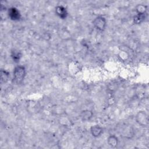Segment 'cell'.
Segmentation results:
<instances>
[{
    "label": "cell",
    "mask_w": 149,
    "mask_h": 149,
    "mask_svg": "<svg viewBox=\"0 0 149 149\" xmlns=\"http://www.w3.org/2000/svg\"><path fill=\"white\" fill-rule=\"evenodd\" d=\"M26 76V69L23 66L18 65L13 70V81L17 84H21Z\"/></svg>",
    "instance_id": "6da1fadb"
},
{
    "label": "cell",
    "mask_w": 149,
    "mask_h": 149,
    "mask_svg": "<svg viewBox=\"0 0 149 149\" xmlns=\"http://www.w3.org/2000/svg\"><path fill=\"white\" fill-rule=\"evenodd\" d=\"M93 24L97 30L100 31H102L105 29L107 22L104 17L97 16L93 21Z\"/></svg>",
    "instance_id": "7a4b0ae2"
},
{
    "label": "cell",
    "mask_w": 149,
    "mask_h": 149,
    "mask_svg": "<svg viewBox=\"0 0 149 149\" xmlns=\"http://www.w3.org/2000/svg\"><path fill=\"white\" fill-rule=\"evenodd\" d=\"M136 122L142 126H146L148 123L147 114L144 111H139L136 116Z\"/></svg>",
    "instance_id": "3957f363"
},
{
    "label": "cell",
    "mask_w": 149,
    "mask_h": 149,
    "mask_svg": "<svg viewBox=\"0 0 149 149\" xmlns=\"http://www.w3.org/2000/svg\"><path fill=\"white\" fill-rule=\"evenodd\" d=\"M8 15L9 17L14 21L19 20L21 18V15L17 9L15 7H11L8 9Z\"/></svg>",
    "instance_id": "277c9868"
},
{
    "label": "cell",
    "mask_w": 149,
    "mask_h": 149,
    "mask_svg": "<svg viewBox=\"0 0 149 149\" xmlns=\"http://www.w3.org/2000/svg\"><path fill=\"white\" fill-rule=\"evenodd\" d=\"M56 15L62 19H65L68 16V12L66 9L63 6H57L55 9Z\"/></svg>",
    "instance_id": "5b68a950"
},
{
    "label": "cell",
    "mask_w": 149,
    "mask_h": 149,
    "mask_svg": "<svg viewBox=\"0 0 149 149\" xmlns=\"http://www.w3.org/2000/svg\"><path fill=\"white\" fill-rule=\"evenodd\" d=\"M102 131H103L102 128L98 125H94V126H91L90 128L91 133L92 136L95 137H97L100 136L101 134V133H102Z\"/></svg>",
    "instance_id": "8992f818"
},
{
    "label": "cell",
    "mask_w": 149,
    "mask_h": 149,
    "mask_svg": "<svg viewBox=\"0 0 149 149\" xmlns=\"http://www.w3.org/2000/svg\"><path fill=\"white\" fill-rule=\"evenodd\" d=\"M122 135L126 138H130L133 135V129L131 126H126L122 131Z\"/></svg>",
    "instance_id": "52a82bcc"
},
{
    "label": "cell",
    "mask_w": 149,
    "mask_h": 149,
    "mask_svg": "<svg viewBox=\"0 0 149 149\" xmlns=\"http://www.w3.org/2000/svg\"><path fill=\"white\" fill-rule=\"evenodd\" d=\"M107 143L110 147L112 148H115L117 146L118 144V137L115 135H111L108 137L107 139Z\"/></svg>",
    "instance_id": "ba28073f"
},
{
    "label": "cell",
    "mask_w": 149,
    "mask_h": 149,
    "mask_svg": "<svg viewBox=\"0 0 149 149\" xmlns=\"http://www.w3.org/2000/svg\"><path fill=\"white\" fill-rule=\"evenodd\" d=\"M93 112L90 110H84L80 113V118L83 120H88L93 116Z\"/></svg>",
    "instance_id": "9c48e42d"
},
{
    "label": "cell",
    "mask_w": 149,
    "mask_h": 149,
    "mask_svg": "<svg viewBox=\"0 0 149 149\" xmlns=\"http://www.w3.org/2000/svg\"><path fill=\"white\" fill-rule=\"evenodd\" d=\"M147 10V6L143 4H138L136 6V11L137 15H145Z\"/></svg>",
    "instance_id": "30bf717a"
},
{
    "label": "cell",
    "mask_w": 149,
    "mask_h": 149,
    "mask_svg": "<svg viewBox=\"0 0 149 149\" xmlns=\"http://www.w3.org/2000/svg\"><path fill=\"white\" fill-rule=\"evenodd\" d=\"M146 18V14L145 15H136L133 18L134 23L136 24H140L142 23Z\"/></svg>",
    "instance_id": "8fae6325"
},
{
    "label": "cell",
    "mask_w": 149,
    "mask_h": 149,
    "mask_svg": "<svg viewBox=\"0 0 149 149\" xmlns=\"http://www.w3.org/2000/svg\"><path fill=\"white\" fill-rule=\"evenodd\" d=\"M12 59L13 60L14 62H18L20 59V57H21V53L18 51H16V50H14L12 52Z\"/></svg>",
    "instance_id": "7c38bea8"
},
{
    "label": "cell",
    "mask_w": 149,
    "mask_h": 149,
    "mask_svg": "<svg viewBox=\"0 0 149 149\" xmlns=\"http://www.w3.org/2000/svg\"><path fill=\"white\" fill-rule=\"evenodd\" d=\"M1 82H6L8 79V77L9 76V73L5 71V70H1Z\"/></svg>",
    "instance_id": "4fadbf2b"
}]
</instances>
